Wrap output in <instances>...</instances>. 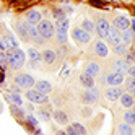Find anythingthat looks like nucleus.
<instances>
[{
	"label": "nucleus",
	"instance_id": "obj_1",
	"mask_svg": "<svg viewBox=\"0 0 135 135\" xmlns=\"http://www.w3.org/2000/svg\"><path fill=\"white\" fill-rule=\"evenodd\" d=\"M7 54H8V65H10L13 70H18L25 65L26 55L21 49H18V47L16 49H10V51H7Z\"/></svg>",
	"mask_w": 135,
	"mask_h": 135
},
{
	"label": "nucleus",
	"instance_id": "obj_2",
	"mask_svg": "<svg viewBox=\"0 0 135 135\" xmlns=\"http://www.w3.org/2000/svg\"><path fill=\"white\" fill-rule=\"evenodd\" d=\"M26 99L30 103H36V104H46L47 101H49V98H47L46 93H41L39 90H36V88L26 90Z\"/></svg>",
	"mask_w": 135,
	"mask_h": 135
},
{
	"label": "nucleus",
	"instance_id": "obj_3",
	"mask_svg": "<svg viewBox=\"0 0 135 135\" xmlns=\"http://www.w3.org/2000/svg\"><path fill=\"white\" fill-rule=\"evenodd\" d=\"M37 30H39L41 36H44L46 39H51V37H54V34L57 33L55 23H52V21H49V20H42L39 25H37Z\"/></svg>",
	"mask_w": 135,
	"mask_h": 135
},
{
	"label": "nucleus",
	"instance_id": "obj_4",
	"mask_svg": "<svg viewBox=\"0 0 135 135\" xmlns=\"http://www.w3.org/2000/svg\"><path fill=\"white\" fill-rule=\"evenodd\" d=\"M13 81L16 85H20L21 88H25V90H30V88H33V86L36 85V80L33 78L31 75H28V73H18L13 78Z\"/></svg>",
	"mask_w": 135,
	"mask_h": 135
},
{
	"label": "nucleus",
	"instance_id": "obj_5",
	"mask_svg": "<svg viewBox=\"0 0 135 135\" xmlns=\"http://www.w3.org/2000/svg\"><path fill=\"white\" fill-rule=\"evenodd\" d=\"M98 99H99V91L96 90L94 86L93 88H86V91L81 93V101L85 104H96Z\"/></svg>",
	"mask_w": 135,
	"mask_h": 135
},
{
	"label": "nucleus",
	"instance_id": "obj_6",
	"mask_svg": "<svg viewBox=\"0 0 135 135\" xmlns=\"http://www.w3.org/2000/svg\"><path fill=\"white\" fill-rule=\"evenodd\" d=\"M72 36H73V39L78 44H88L91 41V34L86 30H83V28H75V30L72 31Z\"/></svg>",
	"mask_w": 135,
	"mask_h": 135
},
{
	"label": "nucleus",
	"instance_id": "obj_7",
	"mask_svg": "<svg viewBox=\"0 0 135 135\" xmlns=\"http://www.w3.org/2000/svg\"><path fill=\"white\" fill-rule=\"evenodd\" d=\"M103 83L109 85V86H119V85L124 83V75L119 73V72H111L103 78Z\"/></svg>",
	"mask_w": 135,
	"mask_h": 135
},
{
	"label": "nucleus",
	"instance_id": "obj_8",
	"mask_svg": "<svg viewBox=\"0 0 135 135\" xmlns=\"http://www.w3.org/2000/svg\"><path fill=\"white\" fill-rule=\"evenodd\" d=\"M109 30H111L109 21L106 20V18H98V21H96V33H98V36L101 37V39H106Z\"/></svg>",
	"mask_w": 135,
	"mask_h": 135
},
{
	"label": "nucleus",
	"instance_id": "obj_9",
	"mask_svg": "<svg viewBox=\"0 0 135 135\" xmlns=\"http://www.w3.org/2000/svg\"><path fill=\"white\" fill-rule=\"evenodd\" d=\"M18 47V41L12 34H5L0 39V51H10V49H16Z\"/></svg>",
	"mask_w": 135,
	"mask_h": 135
},
{
	"label": "nucleus",
	"instance_id": "obj_10",
	"mask_svg": "<svg viewBox=\"0 0 135 135\" xmlns=\"http://www.w3.org/2000/svg\"><path fill=\"white\" fill-rule=\"evenodd\" d=\"M30 26H31V23H28V21L16 23V26H15L16 33L20 34V37H21L23 41H31V36H30Z\"/></svg>",
	"mask_w": 135,
	"mask_h": 135
},
{
	"label": "nucleus",
	"instance_id": "obj_11",
	"mask_svg": "<svg viewBox=\"0 0 135 135\" xmlns=\"http://www.w3.org/2000/svg\"><path fill=\"white\" fill-rule=\"evenodd\" d=\"M106 41H108L109 44H112V46L122 42V31H119L115 26H111V30H109L108 36H106Z\"/></svg>",
	"mask_w": 135,
	"mask_h": 135
},
{
	"label": "nucleus",
	"instance_id": "obj_12",
	"mask_svg": "<svg viewBox=\"0 0 135 135\" xmlns=\"http://www.w3.org/2000/svg\"><path fill=\"white\" fill-rule=\"evenodd\" d=\"M130 64L125 60V59H117V60H114L112 62V69H114V72H119V73H122V75H125V73H129L130 72Z\"/></svg>",
	"mask_w": 135,
	"mask_h": 135
},
{
	"label": "nucleus",
	"instance_id": "obj_13",
	"mask_svg": "<svg viewBox=\"0 0 135 135\" xmlns=\"http://www.w3.org/2000/svg\"><path fill=\"white\" fill-rule=\"evenodd\" d=\"M122 88H120V85L119 86H111V88H108L106 90V98H108L109 101H117V99H120V96H122Z\"/></svg>",
	"mask_w": 135,
	"mask_h": 135
},
{
	"label": "nucleus",
	"instance_id": "obj_14",
	"mask_svg": "<svg viewBox=\"0 0 135 135\" xmlns=\"http://www.w3.org/2000/svg\"><path fill=\"white\" fill-rule=\"evenodd\" d=\"M65 132L70 133V135H85V133H86V129L83 127L80 122H73V124H70V125H67Z\"/></svg>",
	"mask_w": 135,
	"mask_h": 135
},
{
	"label": "nucleus",
	"instance_id": "obj_15",
	"mask_svg": "<svg viewBox=\"0 0 135 135\" xmlns=\"http://www.w3.org/2000/svg\"><path fill=\"white\" fill-rule=\"evenodd\" d=\"M94 54L98 55V57H108L109 49H108V44H106L103 39H99V41L94 42Z\"/></svg>",
	"mask_w": 135,
	"mask_h": 135
},
{
	"label": "nucleus",
	"instance_id": "obj_16",
	"mask_svg": "<svg viewBox=\"0 0 135 135\" xmlns=\"http://www.w3.org/2000/svg\"><path fill=\"white\" fill-rule=\"evenodd\" d=\"M28 59H30V64L36 69L37 64L42 60V54L37 51V49H33V47H31V49H28Z\"/></svg>",
	"mask_w": 135,
	"mask_h": 135
},
{
	"label": "nucleus",
	"instance_id": "obj_17",
	"mask_svg": "<svg viewBox=\"0 0 135 135\" xmlns=\"http://www.w3.org/2000/svg\"><path fill=\"white\" fill-rule=\"evenodd\" d=\"M114 26L117 28L119 31H125V30H129L130 28V20L127 16H117V18H114Z\"/></svg>",
	"mask_w": 135,
	"mask_h": 135
},
{
	"label": "nucleus",
	"instance_id": "obj_18",
	"mask_svg": "<svg viewBox=\"0 0 135 135\" xmlns=\"http://www.w3.org/2000/svg\"><path fill=\"white\" fill-rule=\"evenodd\" d=\"M26 21L31 23V25H39L42 21V15L39 10H30L26 13Z\"/></svg>",
	"mask_w": 135,
	"mask_h": 135
},
{
	"label": "nucleus",
	"instance_id": "obj_19",
	"mask_svg": "<svg viewBox=\"0 0 135 135\" xmlns=\"http://www.w3.org/2000/svg\"><path fill=\"white\" fill-rule=\"evenodd\" d=\"M52 117L57 124H60V125H67V122H69V115H67V112H64L62 109H55L52 112Z\"/></svg>",
	"mask_w": 135,
	"mask_h": 135
},
{
	"label": "nucleus",
	"instance_id": "obj_20",
	"mask_svg": "<svg viewBox=\"0 0 135 135\" xmlns=\"http://www.w3.org/2000/svg\"><path fill=\"white\" fill-rule=\"evenodd\" d=\"M120 104L124 106V108H127V109H130V108H133V104H135V98H133V94L132 93H122V96H120Z\"/></svg>",
	"mask_w": 135,
	"mask_h": 135
},
{
	"label": "nucleus",
	"instance_id": "obj_21",
	"mask_svg": "<svg viewBox=\"0 0 135 135\" xmlns=\"http://www.w3.org/2000/svg\"><path fill=\"white\" fill-rule=\"evenodd\" d=\"M80 85L85 86V88H93V86H94V76H91L86 72H83L80 75Z\"/></svg>",
	"mask_w": 135,
	"mask_h": 135
},
{
	"label": "nucleus",
	"instance_id": "obj_22",
	"mask_svg": "<svg viewBox=\"0 0 135 135\" xmlns=\"http://www.w3.org/2000/svg\"><path fill=\"white\" fill-rule=\"evenodd\" d=\"M34 88H36V90H39L41 93H46V94H49V93L52 91V85H51L49 81H46V80H39V81H36Z\"/></svg>",
	"mask_w": 135,
	"mask_h": 135
},
{
	"label": "nucleus",
	"instance_id": "obj_23",
	"mask_svg": "<svg viewBox=\"0 0 135 135\" xmlns=\"http://www.w3.org/2000/svg\"><path fill=\"white\" fill-rule=\"evenodd\" d=\"M55 59H57V55H55V52H54L52 49H46V51L42 52V60H44V64L52 65V64L55 62Z\"/></svg>",
	"mask_w": 135,
	"mask_h": 135
},
{
	"label": "nucleus",
	"instance_id": "obj_24",
	"mask_svg": "<svg viewBox=\"0 0 135 135\" xmlns=\"http://www.w3.org/2000/svg\"><path fill=\"white\" fill-rule=\"evenodd\" d=\"M99 70H101V67H99V64H96V62H88L86 67H85V72L88 75H91V76H96L99 73Z\"/></svg>",
	"mask_w": 135,
	"mask_h": 135
},
{
	"label": "nucleus",
	"instance_id": "obj_25",
	"mask_svg": "<svg viewBox=\"0 0 135 135\" xmlns=\"http://www.w3.org/2000/svg\"><path fill=\"white\" fill-rule=\"evenodd\" d=\"M69 18L64 16V18H59V20H55V30L57 31H67L69 30Z\"/></svg>",
	"mask_w": 135,
	"mask_h": 135
},
{
	"label": "nucleus",
	"instance_id": "obj_26",
	"mask_svg": "<svg viewBox=\"0 0 135 135\" xmlns=\"http://www.w3.org/2000/svg\"><path fill=\"white\" fill-rule=\"evenodd\" d=\"M135 41V33L130 30V28H129V30H125V31H122V42H125V44H132Z\"/></svg>",
	"mask_w": 135,
	"mask_h": 135
},
{
	"label": "nucleus",
	"instance_id": "obj_27",
	"mask_svg": "<svg viewBox=\"0 0 135 135\" xmlns=\"http://www.w3.org/2000/svg\"><path fill=\"white\" fill-rule=\"evenodd\" d=\"M124 122H127L130 125H135V109L133 108H130L127 112L124 114Z\"/></svg>",
	"mask_w": 135,
	"mask_h": 135
},
{
	"label": "nucleus",
	"instance_id": "obj_28",
	"mask_svg": "<svg viewBox=\"0 0 135 135\" xmlns=\"http://www.w3.org/2000/svg\"><path fill=\"white\" fill-rule=\"evenodd\" d=\"M117 130H119V133H122V135H130V133L133 132L132 125H130V124H127V122H122L119 127H117Z\"/></svg>",
	"mask_w": 135,
	"mask_h": 135
},
{
	"label": "nucleus",
	"instance_id": "obj_29",
	"mask_svg": "<svg viewBox=\"0 0 135 135\" xmlns=\"http://www.w3.org/2000/svg\"><path fill=\"white\" fill-rule=\"evenodd\" d=\"M125 90H127L129 93H132L135 96V76H129L127 80H125Z\"/></svg>",
	"mask_w": 135,
	"mask_h": 135
},
{
	"label": "nucleus",
	"instance_id": "obj_30",
	"mask_svg": "<svg viewBox=\"0 0 135 135\" xmlns=\"http://www.w3.org/2000/svg\"><path fill=\"white\" fill-rule=\"evenodd\" d=\"M81 28H83V30H86V31L91 34V33L96 31V23H93L91 20H83L81 21Z\"/></svg>",
	"mask_w": 135,
	"mask_h": 135
},
{
	"label": "nucleus",
	"instance_id": "obj_31",
	"mask_svg": "<svg viewBox=\"0 0 135 135\" xmlns=\"http://www.w3.org/2000/svg\"><path fill=\"white\" fill-rule=\"evenodd\" d=\"M7 99L10 101L12 104H16V106H21V104H23V99H21V96L18 94V93H12V94H8V96H7Z\"/></svg>",
	"mask_w": 135,
	"mask_h": 135
},
{
	"label": "nucleus",
	"instance_id": "obj_32",
	"mask_svg": "<svg viewBox=\"0 0 135 135\" xmlns=\"http://www.w3.org/2000/svg\"><path fill=\"white\" fill-rule=\"evenodd\" d=\"M114 52L117 54V55H124V54H127V44H125V42H119V44H115V46H114Z\"/></svg>",
	"mask_w": 135,
	"mask_h": 135
},
{
	"label": "nucleus",
	"instance_id": "obj_33",
	"mask_svg": "<svg viewBox=\"0 0 135 135\" xmlns=\"http://www.w3.org/2000/svg\"><path fill=\"white\" fill-rule=\"evenodd\" d=\"M37 115H39V119L44 120V122H49L52 119V114L47 111V109H39V111H37Z\"/></svg>",
	"mask_w": 135,
	"mask_h": 135
},
{
	"label": "nucleus",
	"instance_id": "obj_34",
	"mask_svg": "<svg viewBox=\"0 0 135 135\" xmlns=\"http://www.w3.org/2000/svg\"><path fill=\"white\" fill-rule=\"evenodd\" d=\"M55 37H57V41H59L60 44L67 42V31H57L55 33Z\"/></svg>",
	"mask_w": 135,
	"mask_h": 135
},
{
	"label": "nucleus",
	"instance_id": "obj_35",
	"mask_svg": "<svg viewBox=\"0 0 135 135\" xmlns=\"http://www.w3.org/2000/svg\"><path fill=\"white\" fill-rule=\"evenodd\" d=\"M26 122L30 124L31 127H36V125H37V119L33 117V115H26Z\"/></svg>",
	"mask_w": 135,
	"mask_h": 135
},
{
	"label": "nucleus",
	"instance_id": "obj_36",
	"mask_svg": "<svg viewBox=\"0 0 135 135\" xmlns=\"http://www.w3.org/2000/svg\"><path fill=\"white\" fill-rule=\"evenodd\" d=\"M125 60H127L129 64H133V62H135V51H133V52H127V54H125Z\"/></svg>",
	"mask_w": 135,
	"mask_h": 135
},
{
	"label": "nucleus",
	"instance_id": "obj_37",
	"mask_svg": "<svg viewBox=\"0 0 135 135\" xmlns=\"http://www.w3.org/2000/svg\"><path fill=\"white\" fill-rule=\"evenodd\" d=\"M52 13H54V16L57 18V20H59V18H64V16H65V13H64L62 10H59V8H55V10H54Z\"/></svg>",
	"mask_w": 135,
	"mask_h": 135
},
{
	"label": "nucleus",
	"instance_id": "obj_38",
	"mask_svg": "<svg viewBox=\"0 0 135 135\" xmlns=\"http://www.w3.org/2000/svg\"><path fill=\"white\" fill-rule=\"evenodd\" d=\"M129 75L135 76V65H132V67H130V72H129Z\"/></svg>",
	"mask_w": 135,
	"mask_h": 135
},
{
	"label": "nucleus",
	"instance_id": "obj_39",
	"mask_svg": "<svg viewBox=\"0 0 135 135\" xmlns=\"http://www.w3.org/2000/svg\"><path fill=\"white\" fill-rule=\"evenodd\" d=\"M130 30L135 33V20H132V21H130Z\"/></svg>",
	"mask_w": 135,
	"mask_h": 135
},
{
	"label": "nucleus",
	"instance_id": "obj_40",
	"mask_svg": "<svg viewBox=\"0 0 135 135\" xmlns=\"http://www.w3.org/2000/svg\"><path fill=\"white\" fill-rule=\"evenodd\" d=\"M26 109H28V111H30V112H31V111H34V109H33V106H31V104H28V106H26Z\"/></svg>",
	"mask_w": 135,
	"mask_h": 135
},
{
	"label": "nucleus",
	"instance_id": "obj_41",
	"mask_svg": "<svg viewBox=\"0 0 135 135\" xmlns=\"http://www.w3.org/2000/svg\"><path fill=\"white\" fill-rule=\"evenodd\" d=\"M133 109H135V104H133Z\"/></svg>",
	"mask_w": 135,
	"mask_h": 135
}]
</instances>
